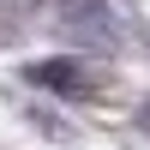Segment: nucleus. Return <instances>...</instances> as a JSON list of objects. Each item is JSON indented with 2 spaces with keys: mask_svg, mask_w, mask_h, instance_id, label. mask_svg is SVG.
Here are the masks:
<instances>
[{
  "mask_svg": "<svg viewBox=\"0 0 150 150\" xmlns=\"http://www.w3.org/2000/svg\"><path fill=\"white\" fill-rule=\"evenodd\" d=\"M66 6H96V0H66Z\"/></svg>",
  "mask_w": 150,
  "mask_h": 150,
  "instance_id": "nucleus-3",
  "label": "nucleus"
},
{
  "mask_svg": "<svg viewBox=\"0 0 150 150\" xmlns=\"http://www.w3.org/2000/svg\"><path fill=\"white\" fill-rule=\"evenodd\" d=\"M138 126L150 132V96H144V102H138Z\"/></svg>",
  "mask_w": 150,
  "mask_h": 150,
  "instance_id": "nucleus-2",
  "label": "nucleus"
},
{
  "mask_svg": "<svg viewBox=\"0 0 150 150\" xmlns=\"http://www.w3.org/2000/svg\"><path fill=\"white\" fill-rule=\"evenodd\" d=\"M18 78L30 84V90H42V96H90V90H96L90 66H84L78 54H42V60H24Z\"/></svg>",
  "mask_w": 150,
  "mask_h": 150,
  "instance_id": "nucleus-1",
  "label": "nucleus"
}]
</instances>
